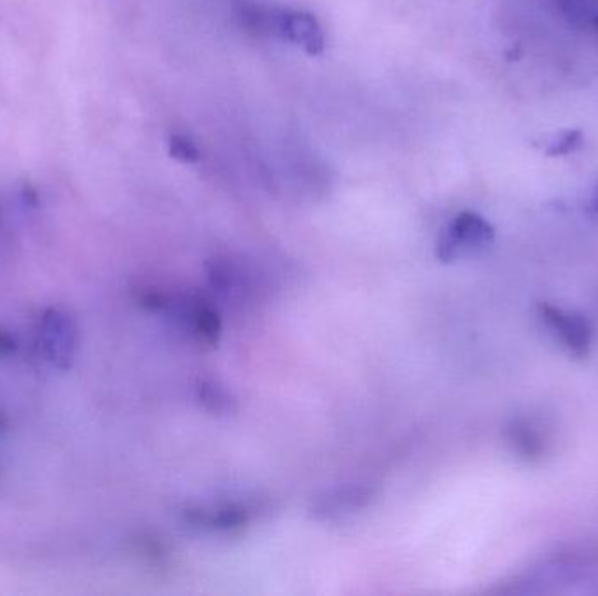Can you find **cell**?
I'll list each match as a JSON object with an SVG mask.
<instances>
[{
    "instance_id": "cell-1",
    "label": "cell",
    "mask_w": 598,
    "mask_h": 596,
    "mask_svg": "<svg viewBox=\"0 0 598 596\" xmlns=\"http://www.w3.org/2000/svg\"><path fill=\"white\" fill-rule=\"evenodd\" d=\"M140 303L167 315L170 324L184 340L200 350L217 347L223 324L216 308L207 299L196 294H170L147 291L140 296Z\"/></svg>"
},
{
    "instance_id": "cell-2",
    "label": "cell",
    "mask_w": 598,
    "mask_h": 596,
    "mask_svg": "<svg viewBox=\"0 0 598 596\" xmlns=\"http://www.w3.org/2000/svg\"><path fill=\"white\" fill-rule=\"evenodd\" d=\"M494 240V226L485 217L474 212H460L439 233L436 256L441 263H455L485 252Z\"/></svg>"
},
{
    "instance_id": "cell-3",
    "label": "cell",
    "mask_w": 598,
    "mask_h": 596,
    "mask_svg": "<svg viewBox=\"0 0 598 596\" xmlns=\"http://www.w3.org/2000/svg\"><path fill=\"white\" fill-rule=\"evenodd\" d=\"M39 340L42 354L53 368L60 371L72 368L79 348V329L70 313L60 308H49L42 313Z\"/></svg>"
},
{
    "instance_id": "cell-4",
    "label": "cell",
    "mask_w": 598,
    "mask_h": 596,
    "mask_svg": "<svg viewBox=\"0 0 598 596\" xmlns=\"http://www.w3.org/2000/svg\"><path fill=\"white\" fill-rule=\"evenodd\" d=\"M182 520L193 528L210 534H235L252 520V507L238 500H217L189 504L182 509Z\"/></svg>"
},
{
    "instance_id": "cell-5",
    "label": "cell",
    "mask_w": 598,
    "mask_h": 596,
    "mask_svg": "<svg viewBox=\"0 0 598 596\" xmlns=\"http://www.w3.org/2000/svg\"><path fill=\"white\" fill-rule=\"evenodd\" d=\"M537 313L544 324L550 327L551 333L567 348L569 354L586 359L592 348V324L590 320L579 313L565 312L562 308L541 303L537 306Z\"/></svg>"
},
{
    "instance_id": "cell-6",
    "label": "cell",
    "mask_w": 598,
    "mask_h": 596,
    "mask_svg": "<svg viewBox=\"0 0 598 596\" xmlns=\"http://www.w3.org/2000/svg\"><path fill=\"white\" fill-rule=\"evenodd\" d=\"M375 499V488L368 485H348L327 490L310 506L313 520L334 523L359 514Z\"/></svg>"
},
{
    "instance_id": "cell-7",
    "label": "cell",
    "mask_w": 598,
    "mask_h": 596,
    "mask_svg": "<svg viewBox=\"0 0 598 596\" xmlns=\"http://www.w3.org/2000/svg\"><path fill=\"white\" fill-rule=\"evenodd\" d=\"M275 37L293 42L308 55L317 56L324 51L326 37L313 14L294 9H279L275 23Z\"/></svg>"
},
{
    "instance_id": "cell-8",
    "label": "cell",
    "mask_w": 598,
    "mask_h": 596,
    "mask_svg": "<svg viewBox=\"0 0 598 596\" xmlns=\"http://www.w3.org/2000/svg\"><path fill=\"white\" fill-rule=\"evenodd\" d=\"M506 436H508L509 446L513 448L516 455H520L525 460H536L543 455V439L529 423L523 420L511 423Z\"/></svg>"
},
{
    "instance_id": "cell-9",
    "label": "cell",
    "mask_w": 598,
    "mask_h": 596,
    "mask_svg": "<svg viewBox=\"0 0 598 596\" xmlns=\"http://www.w3.org/2000/svg\"><path fill=\"white\" fill-rule=\"evenodd\" d=\"M198 397H200V401L203 402V406L209 409V411H212V413L224 415V413L231 411L233 399H231L230 394H228V390L221 387V385L214 382V380H203V382L198 385Z\"/></svg>"
},
{
    "instance_id": "cell-10",
    "label": "cell",
    "mask_w": 598,
    "mask_h": 596,
    "mask_svg": "<svg viewBox=\"0 0 598 596\" xmlns=\"http://www.w3.org/2000/svg\"><path fill=\"white\" fill-rule=\"evenodd\" d=\"M564 11L579 27H592L598 32V0H564Z\"/></svg>"
},
{
    "instance_id": "cell-11",
    "label": "cell",
    "mask_w": 598,
    "mask_h": 596,
    "mask_svg": "<svg viewBox=\"0 0 598 596\" xmlns=\"http://www.w3.org/2000/svg\"><path fill=\"white\" fill-rule=\"evenodd\" d=\"M583 132L581 130H567V132L558 133L553 139L548 142V146L544 149V153L557 158V156H569L581 149L583 146Z\"/></svg>"
},
{
    "instance_id": "cell-12",
    "label": "cell",
    "mask_w": 598,
    "mask_h": 596,
    "mask_svg": "<svg viewBox=\"0 0 598 596\" xmlns=\"http://www.w3.org/2000/svg\"><path fill=\"white\" fill-rule=\"evenodd\" d=\"M170 154L174 156L175 160L184 161V163H196L200 160V151L195 146V142L184 135H174L170 139Z\"/></svg>"
},
{
    "instance_id": "cell-13",
    "label": "cell",
    "mask_w": 598,
    "mask_h": 596,
    "mask_svg": "<svg viewBox=\"0 0 598 596\" xmlns=\"http://www.w3.org/2000/svg\"><path fill=\"white\" fill-rule=\"evenodd\" d=\"M14 352H16V341L13 336L6 331H0V357H7Z\"/></svg>"
},
{
    "instance_id": "cell-14",
    "label": "cell",
    "mask_w": 598,
    "mask_h": 596,
    "mask_svg": "<svg viewBox=\"0 0 598 596\" xmlns=\"http://www.w3.org/2000/svg\"><path fill=\"white\" fill-rule=\"evenodd\" d=\"M590 207H592L593 214L598 215V182L595 189H593L592 203H590Z\"/></svg>"
}]
</instances>
